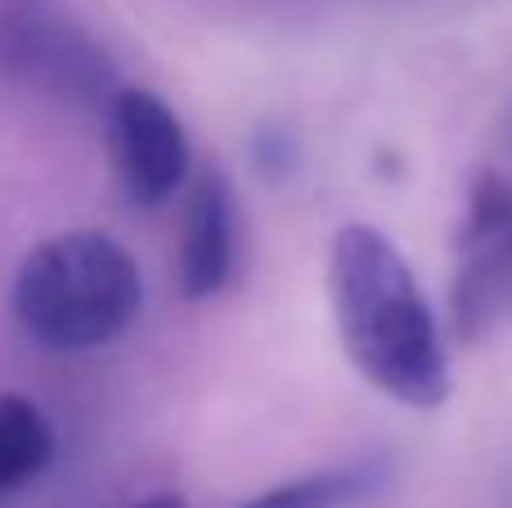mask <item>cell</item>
<instances>
[{"label": "cell", "instance_id": "1", "mask_svg": "<svg viewBox=\"0 0 512 508\" xmlns=\"http://www.w3.org/2000/svg\"><path fill=\"white\" fill-rule=\"evenodd\" d=\"M328 297L337 338L364 383L409 410L450 401L445 342L414 270L373 225H342L328 243Z\"/></svg>", "mask_w": 512, "mask_h": 508}, {"label": "cell", "instance_id": "2", "mask_svg": "<svg viewBox=\"0 0 512 508\" xmlns=\"http://www.w3.org/2000/svg\"><path fill=\"white\" fill-rule=\"evenodd\" d=\"M144 306L135 257L99 230L36 243L14 275V315L50 351H95L117 342Z\"/></svg>", "mask_w": 512, "mask_h": 508}, {"label": "cell", "instance_id": "3", "mask_svg": "<svg viewBox=\"0 0 512 508\" xmlns=\"http://www.w3.org/2000/svg\"><path fill=\"white\" fill-rule=\"evenodd\" d=\"M0 77L63 104L113 95L104 50L50 0H0Z\"/></svg>", "mask_w": 512, "mask_h": 508}, {"label": "cell", "instance_id": "4", "mask_svg": "<svg viewBox=\"0 0 512 508\" xmlns=\"http://www.w3.org/2000/svg\"><path fill=\"white\" fill-rule=\"evenodd\" d=\"M512 311V185L499 171H477L468 212L454 234L450 324L459 342H481Z\"/></svg>", "mask_w": 512, "mask_h": 508}, {"label": "cell", "instance_id": "5", "mask_svg": "<svg viewBox=\"0 0 512 508\" xmlns=\"http://www.w3.org/2000/svg\"><path fill=\"white\" fill-rule=\"evenodd\" d=\"M108 153L122 194L135 207H162L189 176V135L176 108L144 86L108 95Z\"/></svg>", "mask_w": 512, "mask_h": 508}, {"label": "cell", "instance_id": "6", "mask_svg": "<svg viewBox=\"0 0 512 508\" xmlns=\"http://www.w3.org/2000/svg\"><path fill=\"white\" fill-rule=\"evenodd\" d=\"M234 252H239V230H234V194L225 176L207 171L198 176L194 194L185 207V239H180V288L189 302L221 297L234 279Z\"/></svg>", "mask_w": 512, "mask_h": 508}, {"label": "cell", "instance_id": "7", "mask_svg": "<svg viewBox=\"0 0 512 508\" xmlns=\"http://www.w3.org/2000/svg\"><path fill=\"white\" fill-rule=\"evenodd\" d=\"M54 459V428L41 405L18 392H0V500L36 482Z\"/></svg>", "mask_w": 512, "mask_h": 508}, {"label": "cell", "instance_id": "8", "mask_svg": "<svg viewBox=\"0 0 512 508\" xmlns=\"http://www.w3.org/2000/svg\"><path fill=\"white\" fill-rule=\"evenodd\" d=\"M382 468L378 464H355V468H328V473H310L297 482H283L274 491L256 495L239 508H351L369 491H378Z\"/></svg>", "mask_w": 512, "mask_h": 508}, {"label": "cell", "instance_id": "9", "mask_svg": "<svg viewBox=\"0 0 512 508\" xmlns=\"http://www.w3.org/2000/svg\"><path fill=\"white\" fill-rule=\"evenodd\" d=\"M135 508H189L180 495H149V500H140Z\"/></svg>", "mask_w": 512, "mask_h": 508}]
</instances>
